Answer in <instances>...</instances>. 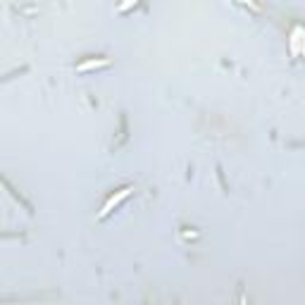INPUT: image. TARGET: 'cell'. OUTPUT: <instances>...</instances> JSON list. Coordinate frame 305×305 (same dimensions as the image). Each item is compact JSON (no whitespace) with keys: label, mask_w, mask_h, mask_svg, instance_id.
Instances as JSON below:
<instances>
[{"label":"cell","mask_w":305,"mask_h":305,"mask_svg":"<svg viewBox=\"0 0 305 305\" xmlns=\"http://www.w3.org/2000/svg\"><path fill=\"white\" fill-rule=\"evenodd\" d=\"M129 193H131V188H129V186H127V188H122V191H120V193H117V196H112V198H110L108 203L103 205V210H100V219H103V217H108L110 212H112V207H117V205H120L122 200H124V198L129 196Z\"/></svg>","instance_id":"obj_1"},{"label":"cell","mask_w":305,"mask_h":305,"mask_svg":"<svg viewBox=\"0 0 305 305\" xmlns=\"http://www.w3.org/2000/svg\"><path fill=\"white\" fill-rule=\"evenodd\" d=\"M131 5H136V0H124V2L120 5V12H127Z\"/></svg>","instance_id":"obj_3"},{"label":"cell","mask_w":305,"mask_h":305,"mask_svg":"<svg viewBox=\"0 0 305 305\" xmlns=\"http://www.w3.org/2000/svg\"><path fill=\"white\" fill-rule=\"evenodd\" d=\"M108 60H100V62H86V65H79V72H86L88 67H108Z\"/></svg>","instance_id":"obj_2"}]
</instances>
